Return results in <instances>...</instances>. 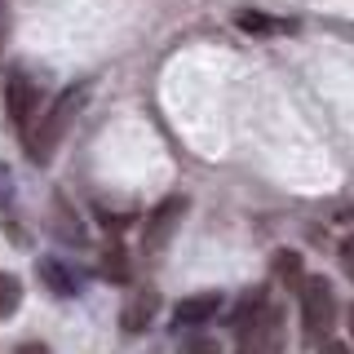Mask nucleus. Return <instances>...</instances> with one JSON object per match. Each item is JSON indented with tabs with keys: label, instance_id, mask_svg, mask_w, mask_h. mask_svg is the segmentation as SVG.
Wrapping results in <instances>:
<instances>
[{
	"label": "nucleus",
	"instance_id": "1",
	"mask_svg": "<svg viewBox=\"0 0 354 354\" xmlns=\"http://www.w3.org/2000/svg\"><path fill=\"white\" fill-rule=\"evenodd\" d=\"M84 97H88V88L75 84V88H66L62 97H53L44 115L36 111V120L27 124V155H31V164H49V160H53L58 142L66 138V129L75 124V115H80Z\"/></svg>",
	"mask_w": 354,
	"mask_h": 354
},
{
	"label": "nucleus",
	"instance_id": "2",
	"mask_svg": "<svg viewBox=\"0 0 354 354\" xmlns=\"http://www.w3.org/2000/svg\"><path fill=\"white\" fill-rule=\"evenodd\" d=\"M239 354H283V310L266 297H248L235 310Z\"/></svg>",
	"mask_w": 354,
	"mask_h": 354
},
{
	"label": "nucleus",
	"instance_id": "3",
	"mask_svg": "<svg viewBox=\"0 0 354 354\" xmlns=\"http://www.w3.org/2000/svg\"><path fill=\"white\" fill-rule=\"evenodd\" d=\"M297 288H301V332L310 341H324L337 328V292L324 274H310Z\"/></svg>",
	"mask_w": 354,
	"mask_h": 354
},
{
	"label": "nucleus",
	"instance_id": "4",
	"mask_svg": "<svg viewBox=\"0 0 354 354\" xmlns=\"http://www.w3.org/2000/svg\"><path fill=\"white\" fill-rule=\"evenodd\" d=\"M36 106H40L36 80H31L22 66H14V71L5 75V111H9V120H14L18 129H27L31 120H36Z\"/></svg>",
	"mask_w": 354,
	"mask_h": 354
},
{
	"label": "nucleus",
	"instance_id": "5",
	"mask_svg": "<svg viewBox=\"0 0 354 354\" xmlns=\"http://www.w3.org/2000/svg\"><path fill=\"white\" fill-rule=\"evenodd\" d=\"M182 213H186V195H169L164 204H155L151 217H147V230H142V252H160L164 243L173 239Z\"/></svg>",
	"mask_w": 354,
	"mask_h": 354
},
{
	"label": "nucleus",
	"instance_id": "6",
	"mask_svg": "<svg viewBox=\"0 0 354 354\" xmlns=\"http://www.w3.org/2000/svg\"><path fill=\"white\" fill-rule=\"evenodd\" d=\"M217 310H221V297H217V292H199V297H186V301H177L173 324H177V328H199V324H208Z\"/></svg>",
	"mask_w": 354,
	"mask_h": 354
},
{
	"label": "nucleus",
	"instance_id": "7",
	"mask_svg": "<svg viewBox=\"0 0 354 354\" xmlns=\"http://www.w3.org/2000/svg\"><path fill=\"white\" fill-rule=\"evenodd\" d=\"M155 310H160V292H155V288H138V292L124 301L120 324H124V332H142V328L155 319Z\"/></svg>",
	"mask_w": 354,
	"mask_h": 354
},
{
	"label": "nucleus",
	"instance_id": "8",
	"mask_svg": "<svg viewBox=\"0 0 354 354\" xmlns=\"http://www.w3.org/2000/svg\"><path fill=\"white\" fill-rule=\"evenodd\" d=\"M40 279H44V288H49L53 297H75L80 292V279H75V270L66 261H58V257H40Z\"/></svg>",
	"mask_w": 354,
	"mask_h": 354
},
{
	"label": "nucleus",
	"instance_id": "9",
	"mask_svg": "<svg viewBox=\"0 0 354 354\" xmlns=\"http://www.w3.org/2000/svg\"><path fill=\"white\" fill-rule=\"evenodd\" d=\"M18 306H22V283L9 270H0V324L18 315Z\"/></svg>",
	"mask_w": 354,
	"mask_h": 354
},
{
	"label": "nucleus",
	"instance_id": "10",
	"mask_svg": "<svg viewBox=\"0 0 354 354\" xmlns=\"http://www.w3.org/2000/svg\"><path fill=\"white\" fill-rule=\"evenodd\" d=\"M102 274L115 283H129V252L120 248V243H106L102 248Z\"/></svg>",
	"mask_w": 354,
	"mask_h": 354
},
{
	"label": "nucleus",
	"instance_id": "11",
	"mask_svg": "<svg viewBox=\"0 0 354 354\" xmlns=\"http://www.w3.org/2000/svg\"><path fill=\"white\" fill-rule=\"evenodd\" d=\"M243 31H257V36H274V31H292L288 18H266V14H239L235 18Z\"/></svg>",
	"mask_w": 354,
	"mask_h": 354
},
{
	"label": "nucleus",
	"instance_id": "12",
	"mask_svg": "<svg viewBox=\"0 0 354 354\" xmlns=\"http://www.w3.org/2000/svg\"><path fill=\"white\" fill-rule=\"evenodd\" d=\"M274 274H279L283 283H292V288H297V283L306 279V274H301V257H297L292 248H283L279 257H274Z\"/></svg>",
	"mask_w": 354,
	"mask_h": 354
},
{
	"label": "nucleus",
	"instance_id": "13",
	"mask_svg": "<svg viewBox=\"0 0 354 354\" xmlns=\"http://www.w3.org/2000/svg\"><path fill=\"white\" fill-rule=\"evenodd\" d=\"M182 354H221V346L213 337H195V341H186L182 346Z\"/></svg>",
	"mask_w": 354,
	"mask_h": 354
},
{
	"label": "nucleus",
	"instance_id": "14",
	"mask_svg": "<svg viewBox=\"0 0 354 354\" xmlns=\"http://www.w3.org/2000/svg\"><path fill=\"white\" fill-rule=\"evenodd\" d=\"M341 270H346L350 274V279H354V235H346V239H341Z\"/></svg>",
	"mask_w": 354,
	"mask_h": 354
},
{
	"label": "nucleus",
	"instance_id": "15",
	"mask_svg": "<svg viewBox=\"0 0 354 354\" xmlns=\"http://www.w3.org/2000/svg\"><path fill=\"white\" fill-rule=\"evenodd\" d=\"M319 354H350V346H346V341H328L324 337V350H319Z\"/></svg>",
	"mask_w": 354,
	"mask_h": 354
},
{
	"label": "nucleus",
	"instance_id": "16",
	"mask_svg": "<svg viewBox=\"0 0 354 354\" xmlns=\"http://www.w3.org/2000/svg\"><path fill=\"white\" fill-rule=\"evenodd\" d=\"M5 36H9V9L0 5V49H5Z\"/></svg>",
	"mask_w": 354,
	"mask_h": 354
},
{
	"label": "nucleus",
	"instance_id": "17",
	"mask_svg": "<svg viewBox=\"0 0 354 354\" xmlns=\"http://www.w3.org/2000/svg\"><path fill=\"white\" fill-rule=\"evenodd\" d=\"M18 354H53V350H49V346H40V341H31V346H22Z\"/></svg>",
	"mask_w": 354,
	"mask_h": 354
},
{
	"label": "nucleus",
	"instance_id": "18",
	"mask_svg": "<svg viewBox=\"0 0 354 354\" xmlns=\"http://www.w3.org/2000/svg\"><path fill=\"white\" fill-rule=\"evenodd\" d=\"M350 332H354V310H350Z\"/></svg>",
	"mask_w": 354,
	"mask_h": 354
}]
</instances>
